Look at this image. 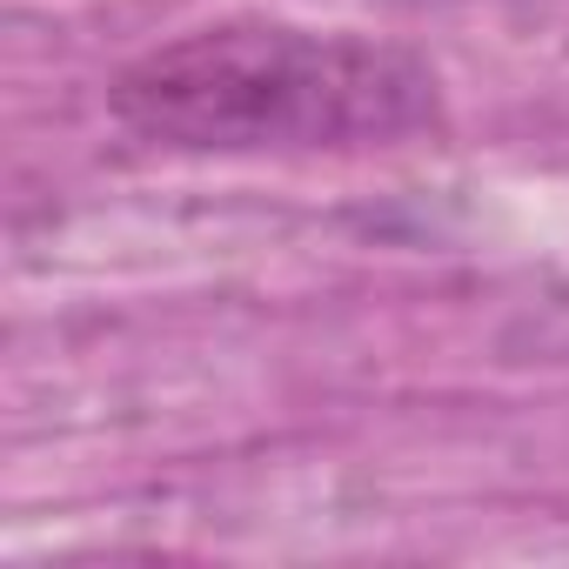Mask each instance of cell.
<instances>
[{
    "mask_svg": "<svg viewBox=\"0 0 569 569\" xmlns=\"http://www.w3.org/2000/svg\"><path fill=\"white\" fill-rule=\"evenodd\" d=\"M108 108L168 154H349L436 134L442 81L402 41L221 21L128 61Z\"/></svg>",
    "mask_w": 569,
    "mask_h": 569,
    "instance_id": "cell-1",
    "label": "cell"
}]
</instances>
